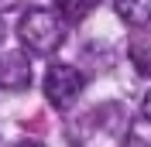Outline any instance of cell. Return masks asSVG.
I'll use <instances>...</instances> for the list:
<instances>
[{"label":"cell","instance_id":"2","mask_svg":"<svg viewBox=\"0 0 151 147\" xmlns=\"http://www.w3.org/2000/svg\"><path fill=\"white\" fill-rule=\"evenodd\" d=\"M83 86H86V79H83L79 69H72V65H65V62L48 65V72H45V96H48V103H52L55 110L76 106Z\"/></svg>","mask_w":151,"mask_h":147},{"label":"cell","instance_id":"9","mask_svg":"<svg viewBox=\"0 0 151 147\" xmlns=\"http://www.w3.org/2000/svg\"><path fill=\"white\" fill-rule=\"evenodd\" d=\"M0 41H4V21H0Z\"/></svg>","mask_w":151,"mask_h":147},{"label":"cell","instance_id":"8","mask_svg":"<svg viewBox=\"0 0 151 147\" xmlns=\"http://www.w3.org/2000/svg\"><path fill=\"white\" fill-rule=\"evenodd\" d=\"M17 147H41V144H38V140H21Z\"/></svg>","mask_w":151,"mask_h":147},{"label":"cell","instance_id":"6","mask_svg":"<svg viewBox=\"0 0 151 147\" xmlns=\"http://www.w3.org/2000/svg\"><path fill=\"white\" fill-rule=\"evenodd\" d=\"M141 113H144V120L151 123V89L144 92V103H141Z\"/></svg>","mask_w":151,"mask_h":147},{"label":"cell","instance_id":"7","mask_svg":"<svg viewBox=\"0 0 151 147\" xmlns=\"http://www.w3.org/2000/svg\"><path fill=\"white\" fill-rule=\"evenodd\" d=\"M21 7V0H0V14H4V10H17Z\"/></svg>","mask_w":151,"mask_h":147},{"label":"cell","instance_id":"5","mask_svg":"<svg viewBox=\"0 0 151 147\" xmlns=\"http://www.w3.org/2000/svg\"><path fill=\"white\" fill-rule=\"evenodd\" d=\"M96 7H100V0H55V10H62V17H65L69 24L86 21Z\"/></svg>","mask_w":151,"mask_h":147},{"label":"cell","instance_id":"3","mask_svg":"<svg viewBox=\"0 0 151 147\" xmlns=\"http://www.w3.org/2000/svg\"><path fill=\"white\" fill-rule=\"evenodd\" d=\"M31 86V62L21 51L0 55V89H28Z\"/></svg>","mask_w":151,"mask_h":147},{"label":"cell","instance_id":"1","mask_svg":"<svg viewBox=\"0 0 151 147\" xmlns=\"http://www.w3.org/2000/svg\"><path fill=\"white\" fill-rule=\"evenodd\" d=\"M17 38L24 41L28 51H35V55H55L58 48H62V41H65V24L58 21L55 10L31 7V10H24L21 21H17Z\"/></svg>","mask_w":151,"mask_h":147},{"label":"cell","instance_id":"4","mask_svg":"<svg viewBox=\"0 0 151 147\" xmlns=\"http://www.w3.org/2000/svg\"><path fill=\"white\" fill-rule=\"evenodd\" d=\"M113 10L127 21L131 28H144L151 24V0H113Z\"/></svg>","mask_w":151,"mask_h":147}]
</instances>
